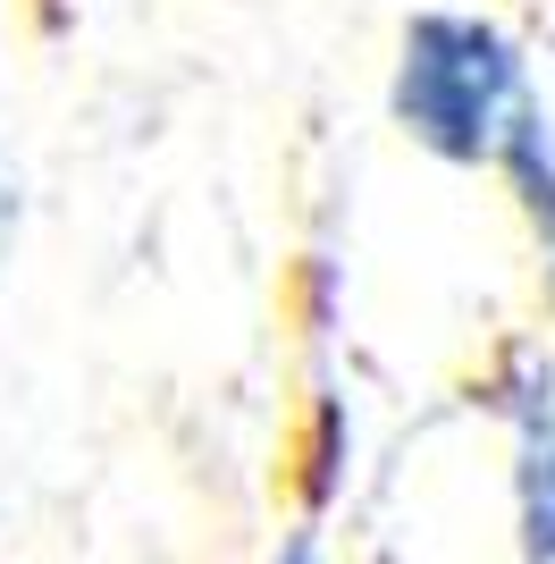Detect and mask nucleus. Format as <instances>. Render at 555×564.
Segmentation results:
<instances>
[{
  "label": "nucleus",
  "instance_id": "f257e3e1",
  "mask_svg": "<svg viewBox=\"0 0 555 564\" xmlns=\"http://www.w3.org/2000/svg\"><path fill=\"white\" fill-rule=\"evenodd\" d=\"M531 59L480 9H413L395 34L388 118L446 169H497L513 127L531 118Z\"/></svg>",
  "mask_w": 555,
  "mask_h": 564
},
{
  "label": "nucleus",
  "instance_id": "f03ea898",
  "mask_svg": "<svg viewBox=\"0 0 555 564\" xmlns=\"http://www.w3.org/2000/svg\"><path fill=\"white\" fill-rule=\"evenodd\" d=\"M497 422L513 447V556L555 564V354L513 337L497 362Z\"/></svg>",
  "mask_w": 555,
  "mask_h": 564
},
{
  "label": "nucleus",
  "instance_id": "7ed1b4c3",
  "mask_svg": "<svg viewBox=\"0 0 555 564\" xmlns=\"http://www.w3.org/2000/svg\"><path fill=\"white\" fill-rule=\"evenodd\" d=\"M497 177L513 186V203H522L531 236H538V245H555V110H547V101H531V118L513 127Z\"/></svg>",
  "mask_w": 555,
  "mask_h": 564
},
{
  "label": "nucleus",
  "instance_id": "20e7f679",
  "mask_svg": "<svg viewBox=\"0 0 555 564\" xmlns=\"http://www.w3.org/2000/svg\"><path fill=\"white\" fill-rule=\"evenodd\" d=\"M270 564H328V531H320V522H312V514H303L295 531L278 540V556H270Z\"/></svg>",
  "mask_w": 555,
  "mask_h": 564
},
{
  "label": "nucleus",
  "instance_id": "39448f33",
  "mask_svg": "<svg viewBox=\"0 0 555 564\" xmlns=\"http://www.w3.org/2000/svg\"><path fill=\"white\" fill-rule=\"evenodd\" d=\"M9 236H18V186H9V169H0V253H9Z\"/></svg>",
  "mask_w": 555,
  "mask_h": 564
},
{
  "label": "nucleus",
  "instance_id": "423d86ee",
  "mask_svg": "<svg viewBox=\"0 0 555 564\" xmlns=\"http://www.w3.org/2000/svg\"><path fill=\"white\" fill-rule=\"evenodd\" d=\"M538 253H547V295H555V245H538Z\"/></svg>",
  "mask_w": 555,
  "mask_h": 564
}]
</instances>
